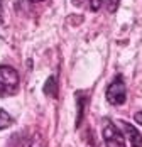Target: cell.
Segmentation results:
<instances>
[{"label":"cell","mask_w":142,"mask_h":147,"mask_svg":"<svg viewBox=\"0 0 142 147\" xmlns=\"http://www.w3.org/2000/svg\"><path fill=\"white\" fill-rule=\"evenodd\" d=\"M19 88V73L10 66H0V96H9Z\"/></svg>","instance_id":"cell-1"},{"label":"cell","mask_w":142,"mask_h":147,"mask_svg":"<svg viewBox=\"0 0 142 147\" xmlns=\"http://www.w3.org/2000/svg\"><path fill=\"white\" fill-rule=\"evenodd\" d=\"M127 98V88L122 81V76H117L107 88V102L110 105H122Z\"/></svg>","instance_id":"cell-2"},{"label":"cell","mask_w":142,"mask_h":147,"mask_svg":"<svg viewBox=\"0 0 142 147\" xmlns=\"http://www.w3.org/2000/svg\"><path fill=\"white\" fill-rule=\"evenodd\" d=\"M103 139H105L107 147H125L124 135L118 132V129L115 127L110 120H105V125H103Z\"/></svg>","instance_id":"cell-3"},{"label":"cell","mask_w":142,"mask_h":147,"mask_svg":"<svg viewBox=\"0 0 142 147\" xmlns=\"http://www.w3.org/2000/svg\"><path fill=\"white\" fill-rule=\"evenodd\" d=\"M90 100L88 91H76V107H78V113H76V129H80L83 118H85V110Z\"/></svg>","instance_id":"cell-4"},{"label":"cell","mask_w":142,"mask_h":147,"mask_svg":"<svg viewBox=\"0 0 142 147\" xmlns=\"http://www.w3.org/2000/svg\"><path fill=\"white\" fill-rule=\"evenodd\" d=\"M120 125H122V129H124L125 135L128 137V140H130L132 147H142V135L139 134V130H137L134 125H130L128 122H125V120H122Z\"/></svg>","instance_id":"cell-5"},{"label":"cell","mask_w":142,"mask_h":147,"mask_svg":"<svg viewBox=\"0 0 142 147\" xmlns=\"http://www.w3.org/2000/svg\"><path fill=\"white\" fill-rule=\"evenodd\" d=\"M44 93L47 96H53V98H57V80L56 76H49L46 85H44Z\"/></svg>","instance_id":"cell-6"},{"label":"cell","mask_w":142,"mask_h":147,"mask_svg":"<svg viewBox=\"0 0 142 147\" xmlns=\"http://www.w3.org/2000/svg\"><path fill=\"white\" fill-rule=\"evenodd\" d=\"M12 117L3 110V108H0V130H3V129H7V127H10L12 125Z\"/></svg>","instance_id":"cell-7"},{"label":"cell","mask_w":142,"mask_h":147,"mask_svg":"<svg viewBox=\"0 0 142 147\" xmlns=\"http://www.w3.org/2000/svg\"><path fill=\"white\" fill-rule=\"evenodd\" d=\"M103 2L105 0H90V9L93 12H98L100 9H101V5H103Z\"/></svg>","instance_id":"cell-8"},{"label":"cell","mask_w":142,"mask_h":147,"mask_svg":"<svg viewBox=\"0 0 142 147\" xmlns=\"http://www.w3.org/2000/svg\"><path fill=\"white\" fill-rule=\"evenodd\" d=\"M107 2V5H108V10L114 14L115 10H117V7H118V3H120V0H105Z\"/></svg>","instance_id":"cell-9"},{"label":"cell","mask_w":142,"mask_h":147,"mask_svg":"<svg viewBox=\"0 0 142 147\" xmlns=\"http://www.w3.org/2000/svg\"><path fill=\"white\" fill-rule=\"evenodd\" d=\"M134 118H135V122H139V123L142 125V112H137V113L134 115Z\"/></svg>","instance_id":"cell-10"},{"label":"cell","mask_w":142,"mask_h":147,"mask_svg":"<svg viewBox=\"0 0 142 147\" xmlns=\"http://www.w3.org/2000/svg\"><path fill=\"white\" fill-rule=\"evenodd\" d=\"M0 19H2V0H0Z\"/></svg>","instance_id":"cell-11"},{"label":"cell","mask_w":142,"mask_h":147,"mask_svg":"<svg viewBox=\"0 0 142 147\" xmlns=\"http://www.w3.org/2000/svg\"><path fill=\"white\" fill-rule=\"evenodd\" d=\"M30 2H41V0H30Z\"/></svg>","instance_id":"cell-12"}]
</instances>
